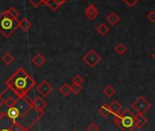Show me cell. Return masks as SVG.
Segmentation results:
<instances>
[{"label":"cell","instance_id":"1","mask_svg":"<svg viewBox=\"0 0 155 131\" xmlns=\"http://www.w3.org/2000/svg\"><path fill=\"white\" fill-rule=\"evenodd\" d=\"M6 115L14 122L28 131L44 115L33 107L31 100L27 97H19L12 107H8Z\"/></svg>","mask_w":155,"mask_h":131},{"label":"cell","instance_id":"2","mask_svg":"<svg viewBox=\"0 0 155 131\" xmlns=\"http://www.w3.org/2000/svg\"><path fill=\"white\" fill-rule=\"evenodd\" d=\"M36 86V80L24 69H18L6 81V87L18 97H25Z\"/></svg>","mask_w":155,"mask_h":131},{"label":"cell","instance_id":"3","mask_svg":"<svg viewBox=\"0 0 155 131\" xmlns=\"http://www.w3.org/2000/svg\"><path fill=\"white\" fill-rule=\"evenodd\" d=\"M19 20L13 18L7 10L0 14V33L6 38L9 37L18 27Z\"/></svg>","mask_w":155,"mask_h":131},{"label":"cell","instance_id":"4","mask_svg":"<svg viewBox=\"0 0 155 131\" xmlns=\"http://www.w3.org/2000/svg\"><path fill=\"white\" fill-rule=\"evenodd\" d=\"M135 115L130 109H125L119 115L114 117V123L122 131H133L135 126Z\"/></svg>","mask_w":155,"mask_h":131},{"label":"cell","instance_id":"5","mask_svg":"<svg viewBox=\"0 0 155 131\" xmlns=\"http://www.w3.org/2000/svg\"><path fill=\"white\" fill-rule=\"evenodd\" d=\"M131 107L132 109H134L137 113L139 114H144L145 112H147L150 107H151V104L143 97V96H139L138 98L131 104Z\"/></svg>","mask_w":155,"mask_h":131},{"label":"cell","instance_id":"6","mask_svg":"<svg viewBox=\"0 0 155 131\" xmlns=\"http://www.w3.org/2000/svg\"><path fill=\"white\" fill-rule=\"evenodd\" d=\"M82 60L89 66L90 68H94L101 62V57L94 49L91 48L83 56Z\"/></svg>","mask_w":155,"mask_h":131},{"label":"cell","instance_id":"7","mask_svg":"<svg viewBox=\"0 0 155 131\" xmlns=\"http://www.w3.org/2000/svg\"><path fill=\"white\" fill-rule=\"evenodd\" d=\"M37 91L39 93V95H41V97H47L53 91V87L47 80H42L37 86Z\"/></svg>","mask_w":155,"mask_h":131},{"label":"cell","instance_id":"8","mask_svg":"<svg viewBox=\"0 0 155 131\" xmlns=\"http://www.w3.org/2000/svg\"><path fill=\"white\" fill-rule=\"evenodd\" d=\"M85 16L90 19V20H94L98 15H99V12H98V9L97 8L93 5V4H90L86 8H85Z\"/></svg>","mask_w":155,"mask_h":131},{"label":"cell","instance_id":"9","mask_svg":"<svg viewBox=\"0 0 155 131\" xmlns=\"http://www.w3.org/2000/svg\"><path fill=\"white\" fill-rule=\"evenodd\" d=\"M14 122L5 114V116L0 119V131H10V127Z\"/></svg>","mask_w":155,"mask_h":131},{"label":"cell","instance_id":"10","mask_svg":"<svg viewBox=\"0 0 155 131\" xmlns=\"http://www.w3.org/2000/svg\"><path fill=\"white\" fill-rule=\"evenodd\" d=\"M31 103L34 107H36L39 111H44V109L47 107L48 104L47 102L41 97H36L34 99L31 100Z\"/></svg>","mask_w":155,"mask_h":131},{"label":"cell","instance_id":"11","mask_svg":"<svg viewBox=\"0 0 155 131\" xmlns=\"http://www.w3.org/2000/svg\"><path fill=\"white\" fill-rule=\"evenodd\" d=\"M42 1L52 11H56L63 3H65L67 1V0H42Z\"/></svg>","mask_w":155,"mask_h":131},{"label":"cell","instance_id":"12","mask_svg":"<svg viewBox=\"0 0 155 131\" xmlns=\"http://www.w3.org/2000/svg\"><path fill=\"white\" fill-rule=\"evenodd\" d=\"M134 119H135V126L138 128H142L148 123V118L144 116V114L137 113L135 115Z\"/></svg>","mask_w":155,"mask_h":131},{"label":"cell","instance_id":"13","mask_svg":"<svg viewBox=\"0 0 155 131\" xmlns=\"http://www.w3.org/2000/svg\"><path fill=\"white\" fill-rule=\"evenodd\" d=\"M121 104L117 101V100H114L110 103V113L113 114L114 116H117L119 115L120 113H121Z\"/></svg>","mask_w":155,"mask_h":131},{"label":"cell","instance_id":"14","mask_svg":"<svg viewBox=\"0 0 155 131\" xmlns=\"http://www.w3.org/2000/svg\"><path fill=\"white\" fill-rule=\"evenodd\" d=\"M32 63L34 64L35 67L37 68H40L46 63V59L45 57L41 55V54H37L33 58H32Z\"/></svg>","mask_w":155,"mask_h":131},{"label":"cell","instance_id":"15","mask_svg":"<svg viewBox=\"0 0 155 131\" xmlns=\"http://www.w3.org/2000/svg\"><path fill=\"white\" fill-rule=\"evenodd\" d=\"M106 19H107V21L110 23V26H115L116 24H118V22L120 21V16L116 13V12H110L108 16H107V18H106Z\"/></svg>","mask_w":155,"mask_h":131},{"label":"cell","instance_id":"16","mask_svg":"<svg viewBox=\"0 0 155 131\" xmlns=\"http://www.w3.org/2000/svg\"><path fill=\"white\" fill-rule=\"evenodd\" d=\"M98 111H99V113H100L104 118H108L109 116L111 114V113H110V105H108V104H104V105L101 106V107H99Z\"/></svg>","mask_w":155,"mask_h":131},{"label":"cell","instance_id":"17","mask_svg":"<svg viewBox=\"0 0 155 131\" xmlns=\"http://www.w3.org/2000/svg\"><path fill=\"white\" fill-rule=\"evenodd\" d=\"M102 92H103V94H104L107 97H113V96L115 95L116 89H115L111 85H107V86L103 88Z\"/></svg>","mask_w":155,"mask_h":131},{"label":"cell","instance_id":"18","mask_svg":"<svg viewBox=\"0 0 155 131\" xmlns=\"http://www.w3.org/2000/svg\"><path fill=\"white\" fill-rule=\"evenodd\" d=\"M31 27V22L29 21L28 18H24L23 19H21L19 21V25H18V27H20L22 30L24 31H27L28 29H29Z\"/></svg>","mask_w":155,"mask_h":131},{"label":"cell","instance_id":"19","mask_svg":"<svg viewBox=\"0 0 155 131\" xmlns=\"http://www.w3.org/2000/svg\"><path fill=\"white\" fill-rule=\"evenodd\" d=\"M110 31V27L105 24V23H101L97 27V32L101 35V36H106Z\"/></svg>","mask_w":155,"mask_h":131},{"label":"cell","instance_id":"20","mask_svg":"<svg viewBox=\"0 0 155 131\" xmlns=\"http://www.w3.org/2000/svg\"><path fill=\"white\" fill-rule=\"evenodd\" d=\"M58 90H59V92H60L63 96H65V97L68 96L69 93L72 92V91H71V87H70L68 84H67V83L62 84V85L59 87Z\"/></svg>","mask_w":155,"mask_h":131},{"label":"cell","instance_id":"21","mask_svg":"<svg viewBox=\"0 0 155 131\" xmlns=\"http://www.w3.org/2000/svg\"><path fill=\"white\" fill-rule=\"evenodd\" d=\"M1 60H2V62H3L6 66H9V65L15 60V57H14L9 52H7V53H5V55L2 56Z\"/></svg>","mask_w":155,"mask_h":131},{"label":"cell","instance_id":"22","mask_svg":"<svg viewBox=\"0 0 155 131\" xmlns=\"http://www.w3.org/2000/svg\"><path fill=\"white\" fill-rule=\"evenodd\" d=\"M114 50H115V52H116L119 56H122L123 54H125V53L127 52V47H126L123 44L120 43V44H118V45L115 46Z\"/></svg>","mask_w":155,"mask_h":131},{"label":"cell","instance_id":"23","mask_svg":"<svg viewBox=\"0 0 155 131\" xmlns=\"http://www.w3.org/2000/svg\"><path fill=\"white\" fill-rule=\"evenodd\" d=\"M71 87V91L72 93H74L75 95H78L80 94L82 90V85H79V84H75V83H72V85L70 86Z\"/></svg>","mask_w":155,"mask_h":131},{"label":"cell","instance_id":"24","mask_svg":"<svg viewBox=\"0 0 155 131\" xmlns=\"http://www.w3.org/2000/svg\"><path fill=\"white\" fill-rule=\"evenodd\" d=\"M72 83L75 84H79V85H82L84 83V78L81 76V75H76L73 78H72Z\"/></svg>","mask_w":155,"mask_h":131},{"label":"cell","instance_id":"25","mask_svg":"<svg viewBox=\"0 0 155 131\" xmlns=\"http://www.w3.org/2000/svg\"><path fill=\"white\" fill-rule=\"evenodd\" d=\"M7 11L13 17V18H17V19H18V17H19V12L15 8H9L8 9H7Z\"/></svg>","mask_w":155,"mask_h":131},{"label":"cell","instance_id":"26","mask_svg":"<svg viewBox=\"0 0 155 131\" xmlns=\"http://www.w3.org/2000/svg\"><path fill=\"white\" fill-rule=\"evenodd\" d=\"M10 131H27V130L24 127H22L20 125H18L17 123H13L10 127Z\"/></svg>","mask_w":155,"mask_h":131},{"label":"cell","instance_id":"27","mask_svg":"<svg viewBox=\"0 0 155 131\" xmlns=\"http://www.w3.org/2000/svg\"><path fill=\"white\" fill-rule=\"evenodd\" d=\"M122 1L129 7V8H133L140 0H122Z\"/></svg>","mask_w":155,"mask_h":131},{"label":"cell","instance_id":"28","mask_svg":"<svg viewBox=\"0 0 155 131\" xmlns=\"http://www.w3.org/2000/svg\"><path fill=\"white\" fill-rule=\"evenodd\" d=\"M99 130H100L99 126L96 123H94V122L90 124V126L87 127V131H99Z\"/></svg>","mask_w":155,"mask_h":131},{"label":"cell","instance_id":"29","mask_svg":"<svg viewBox=\"0 0 155 131\" xmlns=\"http://www.w3.org/2000/svg\"><path fill=\"white\" fill-rule=\"evenodd\" d=\"M28 1L29 4H30L31 6H33L34 8H38V7H39V6L43 3L42 0H28Z\"/></svg>","mask_w":155,"mask_h":131},{"label":"cell","instance_id":"30","mask_svg":"<svg viewBox=\"0 0 155 131\" xmlns=\"http://www.w3.org/2000/svg\"><path fill=\"white\" fill-rule=\"evenodd\" d=\"M147 18H148V20H149L150 23H155V11H154V10H151V11L148 14Z\"/></svg>","mask_w":155,"mask_h":131},{"label":"cell","instance_id":"31","mask_svg":"<svg viewBox=\"0 0 155 131\" xmlns=\"http://www.w3.org/2000/svg\"><path fill=\"white\" fill-rule=\"evenodd\" d=\"M5 104V99L2 97V96L0 95V107H2Z\"/></svg>","mask_w":155,"mask_h":131},{"label":"cell","instance_id":"32","mask_svg":"<svg viewBox=\"0 0 155 131\" xmlns=\"http://www.w3.org/2000/svg\"><path fill=\"white\" fill-rule=\"evenodd\" d=\"M5 114H6V113H4V112H2L1 110H0V119H1V118L5 116Z\"/></svg>","mask_w":155,"mask_h":131},{"label":"cell","instance_id":"33","mask_svg":"<svg viewBox=\"0 0 155 131\" xmlns=\"http://www.w3.org/2000/svg\"><path fill=\"white\" fill-rule=\"evenodd\" d=\"M152 58L155 60V52H154V53H153V55H152Z\"/></svg>","mask_w":155,"mask_h":131},{"label":"cell","instance_id":"34","mask_svg":"<svg viewBox=\"0 0 155 131\" xmlns=\"http://www.w3.org/2000/svg\"><path fill=\"white\" fill-rule=\"evenodd\" d=\"M72 131H78V130H76V129H74V130H72Z\"/></svg>","mask_w":155,"mask_h":131}]
</instances>
